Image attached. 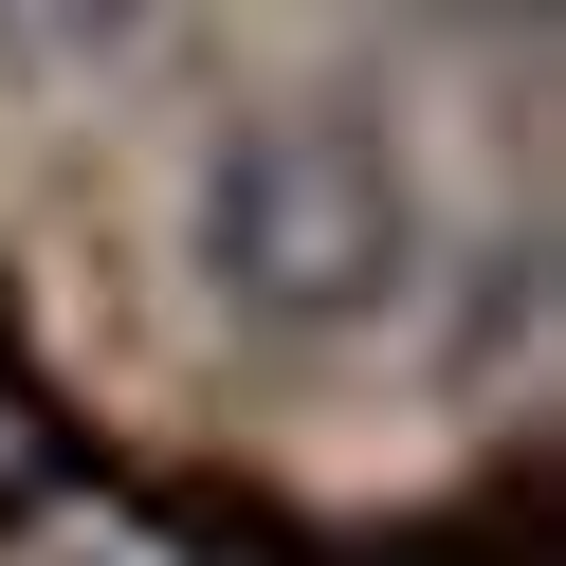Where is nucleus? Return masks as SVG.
<instances>
[{
	"label": "nucleus",
	"instance_id": "1",
	"mask_svg": "<svg viewBox=\"0 0 566 566\" xmlns=\"http://www.w3.org/2000/svg\"><path fill=\"white\" fill-rule=\"evenodd\" d=\"M402 256H420V201H402V147H384L366 111L220 128V165H201V274H220L238 329L329 347V329H366V311L402 293Z\"/></svg>",
	"mask_w": 566,
	"mask_h": 566
},
{
	"label": "nucleus",
	"instance_id": "2",
	"mask_svg": "<svg viewBox=\"0 0 566 566\" xmlns=\"http://www.w3.org/2000/svg\"><path fill=\"white\" fill-rule=\"evenodd\" d=\"M147 0H0V55H111Z\"/></svg>",
	"mask_w": 566,
	"mask_h": 566
}]
</instances>
